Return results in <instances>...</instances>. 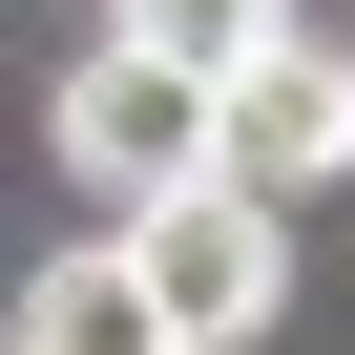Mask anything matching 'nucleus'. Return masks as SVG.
Instances as JSON below:
<instances>
[{"label":"nucleus","mask_w":355,"mask_h":355,"mask_svg":"<svg viewBox=\"0 0 355 355\" xmlns=\"http://www.w3.org/2000/svg\"><path fill=\"white\" fill-rule=\"evenodd\" d=\"M125 272H146V313L189 334V355H230V334H272V293H293V230H272L230 167H209V189H167V209L125 230Z\"/></svg>","instance_id":"obj_1"},{"label":"nucleus","mask_w":355,"mask_h":355,"mask_svg":"<svg viewBox=\"0 0 355 355\" xmlns=\"http://www.w3.org/2000/svg\"><path fill=\"white\" fill-rule=\"evenodd\" d=\"M63 167H84V209L146 230L167 189H209V84H167V63H63Z\"/></svg>","instance_id":"obj_2"},{"label":"nucleus","mask_w":355,"mask_h":355,"mask_svg":"<svg viewBox=\"0 0 355 355\" xmlns=\"http://www.w3.org/2000/svg\"><path fill=\"white\" fill-rule=\"evenodd\" d=\"M209 167H230L251 209H272V189H334V167H355V63H334V42H272V63L209 105Z\"/></svg>","instance_id":"obj_3"},{"label":"nucleus","mask_w":355,"mask_h":355,"mask_svg":"<svg viewBox=\"0 0 355 355\" xmlns=\"http://www.w3.org/2000/svg\"><path fill=\"white\" fill-rule=\"evenodd\" d=\"M0 334H21V355H189V334L146 313V272H125V230H84V251H42Z\"/></svg>","instance_id":"obj_4"},{"label":"nucleus","mask_w":355,"mask_h":355,"mask_svg":"<svg viewBox=\"0 0 355 355\" xmlns=\"http://www.w3.org/2000/svg\"><path fill=\"white\" fill-rule=\"evenodd\" d=\"M272 42H313V0H125V63H167V84H251Z\"/></svg>","instance_id":"obj_5"}]
</instances>
